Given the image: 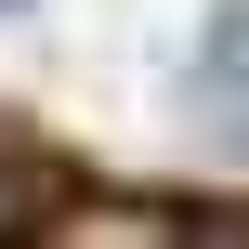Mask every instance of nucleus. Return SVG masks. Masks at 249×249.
<instances>
[{
  "label": "nucleus",
  "mask_w": 249,
  "mask_h": 249,
  "mask_svg": "<svg viewBox=\"0 0 249 249\" xmlns=\"http://www.w3.org/2000/svg\"><path fill=\"white\" fill-rule=\"evenodd\" d=\"M197 79L249 118V0H223V13H210V66H197Z\"/></svg>",
  "instance_id": "nucleus-1"
},
{
  "label": "nucleus",
  "mask_w": 249,
  "mask_h": 249,
  "mask_svg": "<svg viewBox=\"0 0 249 249\" xmlns=\"http://www.w3.org/2000/svg\"><path fill=\"white\" fill-rule=\"evenodd\" d=\"M0 13H26V0H0Z\"/></svg>",
  "instance_id": "nucleus-2"
}]
</instances>
